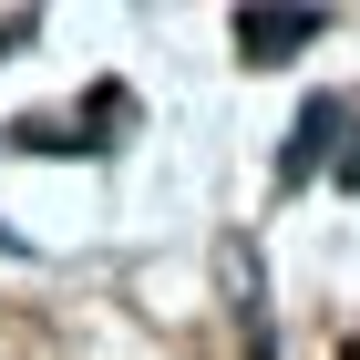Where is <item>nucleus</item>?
<instances>
[{
  "mask_svg": "<svg viewBox=\"0 0 360 360\" xmlns=\"http://www.w3.org/2000/svg\"><path fill=\"white\" fill-rule=\"evenodd\" d=\"M319 41V11H237V52L248 62H288Z\"/></svg>",
  "mask_w": 360,
  "mask_h": 360,
  "instance_id": "obj_1",
  "label": "nucleus"
}]
</instances>
